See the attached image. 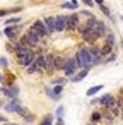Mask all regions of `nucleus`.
<instances>
[{"mask_svg":"<svg viewBox=\"0 0 123 125\" xmlns=\"http://www.w3.org/2000/svg\"><path fill=\"white\" fill-rule=\"evenodd\" d=\"M34 34H38L39 38H48L50 34H48V31H46V26H45V22L43 21H34L33 22V26L29 28Z\"/></svg>","mask_w":123,"mask_h":125,"instance_id":"nucleus-3","label":"nucleus"},{"mask_svg":"<svg viewBox=\"0 0 123 125\" xmlns=\"http://www.w3.org/2000/svg\"><path fill=\"white\" fill-rule=\"evenodd\" d=\"M89 125H92V123H89Z\"/></svg>","mask_w":123,"mask_h":125,"instance_id":"nucleus-46","label":"nucleus"},{"mask_svg":"<svg viewBox=\"0 0 123 125\" xmlns=\"http://www.w3.org/2000/svg\"><path fill=\"white\" fill-rule=\"evenodd\" d=\"M99 7H101V10H103V14H104L106 17H109L111 21H114V16L111 14V10H109V9H108V7L104 5V4H103V5H99Z\"/></svg>","mask_w":123,"mask_h":125,"instance_id":"nucleus-22","label":"nucleus"},{"mask_svg":"<svg viewBox=\"0 0 123 125\" xmlns=\"http://www.w3.org/2000/svg\"><path fill=\"white\" fill-rule=\"evenodd\" d=\"M17 113H19V115H21V116H26V115H28V108H26V106H21V108H19V111H17Z\"/></svg>","mask_w":123,"mask_h":125,"instance_id":"nucleus-31","label":"nucleus"},{"mask_svg":"<svg viewBox=\"0 0 123 125\" xmlns=\"http://www.w3.org/2000/svg\"><path fill=\"white\" fill-rule=\"evenodd\" d=\"M65 82H67L65 77H57V79H53V86H63Z\"/></svg>","mask_w":123,"mask_h":125,"instance_id":"nucleus-27","label":"nucleus"},{"mask_svg":"<svg viewBox=\"0 0 123 125\" xmlns=\"http://www.w3.org/2000/svg\"><path fill=\"white\" fill-rule=\"evenodd\" d=\"M19 41H22V43H24V45H28L29 48H34V46H38V45H39L41 38H39L38 34H34L31 29H28V31H26V34H24Z\"/></svg>","mask_w":123,"mask_h":125,"instance_id":"nucleus-2","label":"nucleus"},{"mask_svg":"<svg viewBox=\"0 0 123 125\" xmlns=\"http://www.w3.org/2000/svg\"><path fill=\"white\" fill-rule=\"evenodd\" d=\"M55 125H65V122H63V118H57V123Z\"/></svg>","mask_w":123,"mask_h":125,"instance_id":"nucleus-38","label":"nucleus"},{"mask_svg":"<svg viewBox=\"0 0 123 125\" xmlns=\"http://www.w3.org/2000/svg\"><path fill=\"white\" fill-rule=\"evenodd\" d=\"M63 113H65V108L63 106H58L57 108V118H63Z\"/></svg>","mask_w":123,"mask_h":125,"instance_id":"nucleus-28","label":"nucleus"},{"mask_svg":"<svg viewBox=\"0 0 123 125\" xmlns=\"http://www.w3.org/2000/svg\"><path fill=\"white\" fill-rule=\"evenodd\" d=\"M0 108H2V103H0Z\"/></svg>","mask_w":123,"mask_h":125,"instance_id":"nucleus-44","label":"nucleus"},{"mask_svg":"<svg viewBox=\"0 0 123 125\" xmlns=\"http://www.w3.org/2000/svg\"><path fill=\"white\" fill-rule=\"evenodd\" d=\"M0 65H2V67H9V60L5 57H0Z\"/></svg>","mask_w":123,"mask_h":125,"instance_id":"nucleus-32","label":"nucleus"},{"mask_svg":"<svg viewBox=\"0 0 123 125\" xmlns=\"http://www.w3.org/2000/svg\"><path fill=\"white\" fill-rule=\"evenodd\" d=\"M121 46H123V41H121Z\"/></svg>","mask_w":123,"mask_h":125,"instance_id":"nucleus-45","label":"nucleus"},{"mask_svg":"<svg viewBox=\"0 0 123 125\" xmlns=\"http://www.w3.org/2000/svg\"><path fill=\"white\" fill-rule=\"evenodd\" d=\"M45 26H46V31H48V34H53V33H57V26H55V16H48V17H45Z\"/></svg>","mask_w":123,"mask_h":125,"instance_id":"nucleus-11","label":"nucleus"},{"mask_svg":"<svg viewBox=\"0 0 123 125\" xmlns=\"http://www.w3.org/2000/svg\"><path fill=\"white\" fill-rule=\"evenodd\" d=\"M97 103H99L104 110H111V108L116 106V98H114L113 94H104V96H101V98L97 99Z\"/></svg>","mask_w":123,"mask_h":125,"instance_id":"nucleus-5","label":"nucleus"},{"mask_svg":"<svg viewBox=\"0 0 123 125\" xmlns=\"http://www.w3.org/2000/svg\"><path fill=\"white\" fill-rule=\"evenodd\" d=\"M92 2H94V4H97V5H103V4H104L103 0H92Z\"/></svg>","mask_w":123,"mask_h":125,"instance_id":"nucleus-39","label":"nucleus"},{"mask_svg":"<svg viewBox=\"0 0 123 125\" xmlns=\"http://www.w3.org/2000/svg\"><path fill=\"white\" fill-rule=\"evenodd\" d=\"M99 91H103V84H97V86H92V87H89L85 94H87L89 98H92V96H96Z\"/></svg>","mask_w":123,"mask_h":125,"instance_id":"nucleus-20","label":"nucleus"},{"mask_svg":"<svg viewBox=\"0 0 123 125\" xmlns=\"http://www.w3.org/2000/svg\"><path fill=\"white\" fill-rule=\"evenodd\" d=\"M80 34H82V40H84V41H96V40L99 38V34H97L94 29H85V31H82Z\"/></svg>","mask_w":123,"mask_h":125,"instance_id":"nucleus-14","label":"nucleus"},{"mask_svg":"<svg viewBox=\"0 0 123 125\" xmlns=\"http://www.w3.org/2000/svg\"><path fill=\"white\" fill-rule=\"evenodd\" d=\"M19 22H21L19 17H10V19H7L5 24H7V26H16V24H19Z\"/></svg>","mask_w":123,"mask_h":125,"instance_id":"nucleus-26","label":"nucleus"},{"mask_svg":"<svg viewBox=\"0 0 123 125\" xmlns=\"http://www.w3.org/2000/svg\"><path fill=\"white\" fill-rule=\"evenodd\" d=\"M4 125H17V123H7V122H5V123H4Z\"/></svg>","mask_w":123,"mask_h":125,"instance_id":"nucleus-42","label":"nucleus"},{"mask_svg":"<svg viewBox=\"0 0 123 125\" xmlns=\"http://www.w3.org/2000/svg\"><path fill=\"white\" fill-rule=\"evenodd\" d=\"M79 4H77V0H70V2H63L62 4V9H72V10H77Z\"/></svg>","mask_w":123,"mask_h":125,"instance_id":"nucleus-21","label":"nucleus"},{"mask_svg":"<svg viewBox=\"0 0 123 125\" xmlns=\"http://www.w3.org/2000/svg\"><path fill=\"white\" fill-rule=\"evenodd\" d=\"M79 24H80L79 14H70V16H67V29L74 31V29L79 28Z\"/></svg>","mask_w":123,"mask_h":125,"instance_id":"nucleus-9","label":"nucleus"},{"mask_svg":"<svg viewBox=\"0 0 123 125\" xmlns=\"http://www.w3.org/2000/svg\"><path fill=\"white\" fill-rule=\"evenodd\" d=\"M29 52H33V48H29V46H28V45H24L22 41H16V43H14V53H16V57H17V58H21V57L28 55Z\"/></svg>","mask_w":123,"mask_h":125,"instance_id":"nucleus-7","label":"nucleus"},{"mask_svg":"<svg viewBox=\"0 0 123 125\" xmlns=\"http://www.w3.org/2000/svg\"><path fill=\"white\" fill-rule=\"evenodd\" d=\"M45 60H46V70L45 72H53L55 70V55L53 53H45Z\"/></svg>","mask_w":123,"mask_h":125,"instance_id":"nucleus-15","label":"nucleus"},{"mask_svg":"<svg viewBox=\"0 0 123 125\" xmlns=\"http://www.w3.org/2000/svg\"><path fill=\"white\" fill-rule=\"evenodd\" d=\"M7 10H9V14H19L22 9L21 7H14V9H7Z\"/></svg>","mask_w":123,"mask_h":125,"instance_id":"nucleus-33","label":"nucleus"},{"mask_svg":"<svg viewBox=\"0 0 123 125\" xmlns=\"http://www.w3.org/2000/svg\"><path fill=\"white\" fill-rule=\"evenodd\" d=\"M39 125H53V115H46Z\"/></svg>","mask_w":123,"mask_h":125,"instance_id":"nucleus-25","label":"nucleus"},{"mask_svg":"<svg viewBox=\"0 0 123 125\" xmlns=\"http://www.w3.org/2000/svg\"><path fill=\"white\" fill-rule=\"evenodd\" d=\"M94 31L99 34V38H103V36H106V33H108V26H106L103 21L97 19V22H96V26H94Z\"/></svg>","mask_w":123,"mask_h":125,"instance_id":"nucleus-16","label":"nucleus"},{"mask_svg":"<svg viewBox=\"0 0 123 125\" xmlns=\"http://www.w3.org/2000/svg\"><path fill=\"white\" fill-rule=\"evenodd\" d=\"M55 26H57V33L65 31V29H67V16L58 14V16L55 17Z\"/></svg>","mask_w":123,"mask_h":125,"instance_id":"nucleus-10","label":"nucleus"},{"mask_svg":"<svg viewBox=\"0 0 123 125\" xmlns=\"http://www.w3.org/2000/svg\"><path fill=\"white\" fill-rule=\"evenodd\" d=\"M120 19H121V22H123V17H120Z\"/></svg>","mask_w":123,"mask_h":125,"instance_id":"nucleus-43","label":"nucleus"},{"mask_svg":"<svg viewBox=\"0 0 123 125\" xmlns=\"http://www.w3.org/2000/svg\"><path fill=\"white\" fill-rule=\"evenodd\" d=\"M89 70H91V69H80V70H79V72H77V74H75L70 81H72V82H80V81H84V79L87 77Z\"/></svg>","mask_w":123,"mask_h":125,"instance_id":"nucleus-17","label":"nucleus"},{"mask_svg":"<svg viewBox=\"0 0 123 125\" xmlns=\"http://www.w3.org/2000/svg\"><path fill=\"white\" fill-rule=\"evenodd\" d=\"M75 60H77V63H79V69H91V67H92V65H91L92 58H91L89 48H79V52L75 53Z\"/></svg>","mask_w":123,"mask_h":125,"instance_id":"nucleus-1","label":"nucleus"},{"mask_svg":"<svg viewBox=\"0 0 123 125\" xmlns=\"http://www.w3.org/2000/svg\"><path fill=\"white\" fill-rule=\"evenodd\" d=\"M7 14H9L7 9H0V17H4V16H7Z\"/></svg>","mask_w":123,"mask_h":125,"instance_id":"nucleus-37","label":"nucleus"},{"mask_svg":"<svg viewBox=\"0 0 123 125\" xmlns=\"http://www.w3.org/2000/svg\"><path fill=\"white\" fill-rule=\"evenodd\" d=\"M0 93H2L4 96H7V98H10V99H17V96H19V87L14 86V84H10V86H2V87H0Z\"/></svg>","mask_w":123,"mask_h":125,"instance_id":"nucleus-6","label":"nucleus"},{"mask_svg":"<svg viewBox=\"0 0 123 125\" xmlns=\"http://www.w3.org/2000/svg\"><path fill=\"white\" fill-rule=\"evenodd\" d=\"M24 120H26V123H33V122H34V115H33V113H28V115L24 116Z\"/></svg>","mask_w":123,"mask_h":125,"instance_id":"nucleus-29","label":"nucleus"},{"mask_svg":"<svg viewBox=\"0 0 123 125\" xmlns=\"http://www.w3.org/2000/svg\"><path fill=\"white\" fill-rule=\"evenodd\" d=\"M104 38H106V43H108V45H114V41H116V40H114V34H113V33H109V31L106 33V36H104Z\"/></svg>","mask_w":123,"mask_h":125,"instance_id":"nucleus-24","label":"nucleus"},{"mask_svg":"<svg viewBox=\"0 0 123 125\" xmlns=\"http://www.w3.org/2000/svg\"><path fill=\"white\" fill-rule=\"evenodd\" d=\"M21 106H22V104L19 103V99H10L4 108H5V111H9V113H17Z\"/></svg>","mask_w":123,"mask_h":125,"instance_id":"nucleus-13","label":"nucleus"},{"mask_svg":"<svg viewBox=\"0 0 123 125\" xmlns=\"http://www.w3.org/2000/svg\"><path fill=\"white\" fill-rule=\"evenodd\" d=\"M17 29H19V24H16V26H7V28L4 29V34H5L10 41H16V38H17Z\"/></svg>","mask_w":123,"mask_h":125,"instance_id":"nucleus-12","label":"nucleus"},{"mask_svg":"<svg viewBox=\"0 0 123 125\" xmlns=\"http://www.w3.org/2000/svg\"><path fill=\"white\" fill-rule=\"evenodd\" d=\"M5 48H7V52L14 53V45H12V43H7V46H5Z\"/></svg>","mask_w":123,"mask_h":125,"instance_id":"nucleus-36","label":"nucleus"},{"mask_svg":"<svg viewBox=\"0 0 123 125\" xmlns=\"http://www.w3.org/2000/svg\"><path fill=\"white\" fill-rule=\"evenodd\" d=\"M65 63H67V60H65L63 57H60V55L55 57V69H57V70H63V69H65Z\"/></svg>","mask_w":123,"mask_h":125,"instance_id":"nucleus-19","label":"nucleus"},{"mask_svg":"<svg viewBox=\"0 0 123 125\" xmlns=\"http://www.w3.org/2000/svg\"><path fill=\"white\" fill-rule=\"evenodd\" d=\"M101 120H103V115H101L99 111H94V113L91 115V122H92V123H99Z\"/></svg>","mask_w":123,"mask_h":125,"instance_id":"nucleus-23","label":"nucleus"},{"mask_svg":"<svg viewBox=\"0 0 123 125\" xmlns=\"http://www.w3.org/2000/svg\"><path fill=\"white\" fill-rule=\"evenodd\" d=\"M5 120H7L5 116H0V123H5Z\"/></svg>","mask_w":123,"mask_h":125,"instance_id":"nucleus-40","label":"nucleus"},{"mask_svg":"<svg viewBox=\"0 0 123 125\" xmlns=\"http://www.w3.org/2000/svg\"><path fill=\"white\" fill-rule=\"evenodd\" d=\"M114 58H116V55H114V53H111V55H109V57H106V58H104V60H103V63H108V62H113V60H114Z\"/></svg>","mask_w":123,"mask_h":125,"instance_id":"nucleus-30","label":"nucleus"},{"mask_svg":"<svg viewBox=\"0 0 123 125\" xmlns=\"http://www.w3.org/2000/svg\"><path fill=\"white\" fill-rule=\"evenodd\" d=\"M17 60H19V65H22L24 69H28L29 65L34 63V60H36V52H29L28 55H24V57H21V58H17Z\"/></svg>","mask_w":123,"mask_h":125,"instance_id":"nucleus-8","label":"nucleus"},{"mask_svg":"<svg viewBox=\"0 0 123 125\" xmlns=\"http://www.w3.org/2000/svg\"><path fill=\"white\" fill-rule=\"evenodd\" d=\"M0 82H4V75L2 74H0Z\"/></svg>","mask_w":123,"mask_h":125,"instance_id":"nucleus-41","label":"nucleus"},{"mask_svg":"<svg viewBox=\"0 0 123 125\" xmlns=\"http://www.w3.org/2000/svg\"><path fill=\"white\" fill-rule=\"evenodd\" d=\"M77 70H79V63H77L75 57H72V58H67V63H65V69H63L65 75H68V77H74V75L77 74Z\"/></svg>","mask_w":123,"mask_h":125,"instance_id":"nucleus-4","label":"nucleus"},{"mask_svg":"<svg viewBox=\"0 0 123 125\" xmlns=\"http://www.w3.org/2000/svg\"><path fill=\"white\" fill-rule=\"evenodd\" d=\"M80 2H82V4H85L87 7H92V5H94V2H92V0H80Z\"/></svg>","mask_w":123,"mask_h":125,"instance_id":"nucleus-34","label":"nucleus"},{"mask_svg":"<svg viewBox=\"0 0 123 125\" xmlns=\"http://www.w3.org/2000/svg\"><path fill=\"white\" fill-rule=\"evenodd\" d=\"M111 53H113V45L104 43V45L99 48V55H101V57H109Z\"/></svg>","mask_w":123,"mask_h":125,"instance_id":"nucleus-18","label":"nucleus"},{"mask_svg":"<svg viewBox=\"0 0 123 125\" xmlns=\"http://www.w3.org/2000/svg\"><path fill=\"white\" fill-rule=\"evenodd\" d=\"M80 14H84V16H87V19H91V17H94V16H92V14H91L89 10H80Z\"/></svg>","mask_w":123,"mask_h":125,"instance_id":"nucleus-35","label":"nucleus"}]
</instances>
